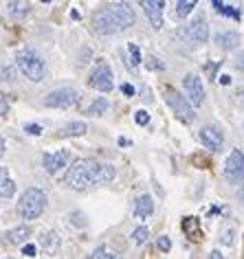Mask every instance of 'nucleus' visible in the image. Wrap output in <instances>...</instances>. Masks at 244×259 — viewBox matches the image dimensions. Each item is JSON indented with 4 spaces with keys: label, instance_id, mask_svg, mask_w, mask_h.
<instances>
[{
    "label": "nucleus",
    "instance_id": "nucleus-33",
    "mask_svg": "<svg viewBox=\"0 0 244 259\" xmlns=\"http://www.w3.org/2000/svg\"><path fill=\"white\" fill-rule=\"evenodd\" d=\"M14 73H11V68H7V66H3V79L7 81V79H14V77H11Z\"/></svg>",
    "mask_w": 244,
    "mask_h": 259
},
{
    "label": "nucleus",
    "instance_id": "nucleus-2",
    "mask_svg": "<svg viewBox=\"0 0 244 259\" xmlns=\"http://www.w3.org/2000/svg\"><path fill=\"white\" fill-rule=\"evenodd\" d=\"M134 20H137V16H134V9L130 5L112 3L93 14V31H97L99 35L121 33V31L130 29Z\"/></svg>",
    "mask_w": 244,
    "mask_h": 259
},
{
    "label": "nucleus",
    "instance_id": "nucleus-23",
    "mask_svg": "<svg viewBox=\"0 0 244 259\" xmlns=\"http://www.w3.org/2000/svg\"><path fill=\"white\" fill-rule=\"evenodd\" d=\"M196 5H198V0H176V14H178V18H187L191 11H194Z\"/></svg>",
    "mask_w": 244,
    "mask_h": 259
},
{
    "label": "nucleus",
    "instance_id": "nucleus-11",
    "mask_svg": "<svg viewBox=\"0 0 244 259\" xmlns=\"http://www.w3.org/2000/svg\"><path fill=\"white\" fill-rule=\"evenodd\" d=\"M68 158H70V154L66 150H57V152L44 154L42 156V167L49 174H57L60 169H64V167L68 165Z\"/></svg>",
    "mask_w": 244,
    "mask_h": 259
},
{
    "label": "nucleus",
    "instance_id": "nucleus-19",
    "mask_svg": "<svg viewBox=\"0 0 244 259\" xmlns=\"http://www.w3.org/2000/svg\"><path fill=\"white\" fill-rule=\"evenodd\" d=\"M5 239H7L9 244H24L29 239V231L27 226H16V229H11L5 233Z\"/></svg>",
    "mask_w": 244,
    "mask_h": 259
},
{
    "label": "nucleus",
    "instance_id": "nucleus-16",
    "mask_svg": "<svg viewBox=\"0 0 244 259\" xmlns=\"http://www.w3.org/2000/svg\"><path fill=\"white\" fill-rule=\"evenodd\" d=\"M154 213V200H152V196H141L139 200H137V204H134V215H137L139 220H145V218H150Z\"/></svg>",
    "mask_w": 244,
    "mask_h": 259
},
{
    "label": "nucleus",
    "instance_id": "nucleus-13",
    "mask_svg": "<svg viewBox=\"0 0 244 259\" xmlns=\"http://www.w3.org/2000/svg\"><path fill=\"white\" fill-rule=\"evenodd\" d=\"M187 35H189L191 42H207V37H209L207 18H205V16H198L196 20L187 27Z\"/></svg>",
    "mask_w": 244,
    "mask_h": 259
},
{
    "label": "nucleus",
    "instance_id": "nucleus-14",
    "mask_svg": "<svg viewBox=\"0 0 244 259\" xmlns=\"http://www.w3.org/2000/svg\"><path fill=\"white\" fill-rule=\"evenodd\" d=\"M88 125L84 121H73V123H66L62 130H57L55 137L57 139H73V137H82V134H86Z\"/></svg>",
    "mask_w": 244,
    "mask_h": 259
},
{
    "label": "nucleus",
    "instance_id": "nucleus-31",
    "mask_svg": "<svg viewBox=\"0 0 244 259\" xmlns=\"http://www.w3.org/2000/svg\"><path fill=\"white\" fill-rule=\"evenodd\" d=\"M22 255H24V257H35V255H37V248H35L33 244H27V246L22 248Z\"/></svg>",
    "mask_w": 244,
    "mask_h": 259
},
{
    "label": "nucleus",
    "instance_id": "nucleus-20",
    "mask_svg": "<svg viewBox=\"0 0 244 259\" xmlns=\"http://www.w3.org/2000/svg\"><path fill=\"white\" fill-rule=\"evenodd\" d=\"M214 9H216V14H220V16H227V18H233V20H240V9L229 7V5H224L222 0H214Z\"/></svg>",
    "mask_w": 244,
    "mask_h": 259
},
{
    "label": "nucleus",
    "instance_id": "nucleus-5",
    "mask_svg": "<svg viewBox=\"0 0 244 259\" xmlns=\"http://www.w3.org/2000/svg\"><path fill=\"white\" fill-rule=\"evenodd\" d=\"M165 103H168V106L172 108V112L176 114L178 121L191 123V121L196 119V112H194L196 106L189 101L187 95H181L176 88H172V86L165 88Z\"/></svg>",
    "mask_w": 244,
    "mask_h": 259
},
{
    "label": "nucleus",
    "instance_id": "nucleus-26",
    "mask_svg": "<svg viewBox=\"0 0 244 259\" xmlns=\"http://www.w3.org/2000/svg\"><path fill=\"white\" fill-rule=\"evenodd\" d=\"M91 257H95V259H97V257H101V259H114L117 255H114V252H110L108 248H104V246H99V248H95V250L91 252Z\"/></svg>",
    "mask_w": 244,
    "mask_h": 259
},
{
    "label": "nucleus",
    "instance_id": "nucleus-32",
    "mask_svg": "<svg viewBox=\"0 0 244 259\" xmlns=\"http://www.w3.org/2000/svg\"><path fill=\"white\" fill-rule=\"evenodd\" d=\"M121 93H124L126 97H132L134 95V88L130 86V83H124V86H121Z\"/></svg>",
    "mask_w": 244,
    "mask_h": 259
},
{
    "label": "nucleus",
    "instance_id": "nucleus-8",
    "mask_svg": "<svg viewBox=\"0 0 244 259\" xmlns=\"http://www.w3.org/2000/svg\"><path fill=\"white\" fill-rule=\"evenodd\" d=\"M224 178L231 185L244 183V154L240 150H233L229 154L227 163H224Z\"/></svg>",
    "mask_w": 244,
    "mask_h": 259
},
{
    "label": "nucleus",
    "instance_id": "nucleus-29",
    "mask_svg": "<svg viewBox=\"0 0 244 259\" xmlns=\"http://www.w3.org/2000/svg\"><path fill=\"white\" fill-rule=\"evenodd\" d=\"M134 121H137L139 125H147V123H150V112H145V110H139V112L134 114Z\"/></svg>",
    "mask_w": 244,
    "mask_h": 259
},
{
    "label": "nucleus",
    "instance_id": "nucleus-28",
    "mask_svg": "<svg viewBox=\"0 0 244 259\" xmlns=\"http://www.w3.org/2000/svg\"><path fill=\"white\" fill-rule=\"evenodd\" d=\"M128 53H130V57H132V68H137V64L141 62L139 47H134V44H130V47H128Z\"/></svg>",
    "mask_w": 244,
    "mask_h": 259
},
{
    "label": "nucleus",
    "instance_id": "nucleus-34",
    "mask_svg": "<svg viewBox=\"0 0 244 259\" xmlns=\"http://www.w3.org/2000/svg\"><path fill=\"white\" fill-rule=\"evenodd\" d=\"M0 116L7 119V99H5V95H3V112H0Z\"/></svg>",
    "mask_w": 244,
    "mask_h": 259
},
{
    "label": "nucleus",
    "instance_id": "nucleus-27",
    "mask_svg": "<svg viewBox=\"0 0 244 259\" xmlns=\"http://www.w3.org/2000/svg\"><path fill=\"white\" fill-rule=\"evenodd\" d=\"M156 246H158V250H160V252H170V248H172V239H170L168 235H163V237H158Z\"/></svg>",
    "mask_w": 244,
    "mask_h": 259
},
{
    "label": "nucleus",
    "instance_id": "nucleus-24",
    "mask_svg": "<svg viewBox=\"0 0 244 259\" xmlns=\"http://www.w3.org/2000/svg\"><path fill=\"white\" fill-rule=\"evenodd\" d=\"M147 235H150V231H147V226H137V229L132 231V242L134 244H145L147 242Z\"/></svg>",
    "mask_w": 244,
    "mask_h": 259
},
{
    "label": "nucleus",
    "instance_id": "nucleus-18",
    "mask_svg": "<svg viewBox=\"0 0 244 259\" xmlns=\"http://www.w3.org/2000/svg\"><path fill=\"white\" fill-rule=\"evenodd\" d=\"M7 11L11 18L20 20L29 14V0H7Z\"/></svg>",
    "mask_w": 244,
    "mask_h": 259
},
{
    "label": "nucleus",
    "instance_id": "nucleus-38",
    "mask_svg": "<svg viewBox=\"0 0 244 259\" xmlns=\"http://www.w3.org/2000/svg\"><path fill=\"white\" fill-rule=\"evenodd\" d=\"M42 3H51V0H42Z\"/></svg>",
    "mask_w": 244,
    "mask_h": 259
},
{
    "label": "nucleus",
    "instance_id": "nucleus-7",
    "mask_svg": "<svg viewBox=\"0 0 244 259\" xmlns=\"http://www.w3.org/2000/svg\"><path fill=\"white\" fill-rule=\"evenodd\" d=\"M88 83H91V88L99 90V93H110V90L114 88L110 66H108L106 62H99L97 66H95V70L91 73V79H88Z\"/></svg>",
    "mask_w": 244,
    "mask_h": 259
},
{
    "label": "nucleus",
    "instance_id": "nucleus-17",
    "mask_svg": "<svg viewBox=\"0 0 244 259\" xmlns=\"http://www.w3.org/2000/svg\"><path fill=\"white\" fill-rule=\"evenodd\" d=\"M183 231H185V235H189L191 242H200L202 239V231H200V226H198V218H194V215L183 220Z\"/></svg>",
    "mask_w": 244,
    "mask_h": 259
},
{
    "label": "nucleus",
    "instance_id": "nucleus-4",
    "mask_svg": "<svg viewBox=\"0 0 244 259\" xmlns=\"http://www.w3.org/2000/svg\"><path fill=\"white\" fill-rule=\"evenodd\" d=\"M16 64L20 68V73L31 81L44 79V60L35 53L33 49H22L16 53Z\"/></svg>",
    "mask_w": 244,
    "mask_h": 259
},
{
    "label": "nucleus",
    "instance_id": "nucleus-12",
    "mask_svg": "<svg viewBox=\"0 0 244 259\" xmlns=\"http://www.w3.org/2000/svg\"><path fill=\"white\" fill-rule=\"evenodd\" d=\"M200 141H202V145H205V147H209L211 152H218V150H222L224 137H222V132H220L218 127L207 125V127H202V130H200Z\"/></svg>",
    "mask_w": 244,
    "mask_h": 259
},
{
    "label": "nucleus",
    "instance_id": "nucleus-25",
    "mask_svg": "<svg viewBox=\"0 0 244 259\" xmlns=\"http://www.w3.org/2000/svg\"><path fill=\"white\" fill-rule=\"evenodd\" d=\"M145 68H147V70H163V68H165V64L160 62L158 57L150 55V57H147V60H145Z\"/></svg>",
    "mask_w": 244,
    "mask_h": 259
},
{
    "label": "nucleus",
    "instance_id": "nucleus-36",
    "mask_svg": "<svg viewBox=\"0 0 244 259\" xmlns=\"http://www.w3.org/2000/svg\"><path fill=\"white\" fill-rule=\"evenodd\" d=\"M220 83H224V86H229V83H231V77H229V75H222Z\"/></svg>",
    "mask_w": 244,
    "mask_h": 259
},
{
    "label": "nucleus",
    "instance_id": "nucleus-22",
    "mask_svg": "<svg viewBox=\"0 0 244 259\" xmlns=\"http://www.w3.org/2000/svg\"><path fill=\"white\" fill-rule=\"evenodd\" d=\"M108 110V101H106V97H99V99H95L93 103H91V108L86 110L84 114H88V116H101Z\"/></svg>",
    "mask_w": 244,
    "mask_h": 259
},
{
    "label": "nucleus",
    "instance_id": "nucleus-37",
    "mask_svg": "<svg viewBox=\"0 0 244 259\" xmlns=\"http://www.w3.org/2000/svg\"><path fill=\"white\" fill-rule=\"evenodd\" d=\"M240 200H242V204H244V185H242V189H240Z\"/></svg>",
    "mask_w": 244,
    "mask_h": 259
},
{
    "label": "nucleus",
    "instance_id": "nucleus-21",
    "mask_svg": "<svg viewBox=\"0 0 244 259\" xmlns=\"http://www.w3.org/2000/svg\"><path fill=\"white\" fill-rule=\"evenodd\" d=\"M16 193V183L7 176V171H3V185H0V196H3V200H9L14 198Z\"/></svg>",
    "mask_w": 244,
    "mask_h": 259
},
{
    "label": "nucleus",
    "instance_id": "nucleus-6",
    "mask_svg": "<svg viewBox=\"0 0 244 259\" xmlns=\"http://www.w3.org/2000/svg\"><path fill=\"white\" fill-rule=\"evenodd\" d=\"M82 95L73 88H60V90H53L44 97V106L47 108H70L75 103H79Z\"/></svg>",
    "mask_w": 244,
    "mask_h": 259
},
{
    "label": "nucleus",
    "instance_id": "nucleus-35",
    "mask_svg": "<svg viewBox=\"0 0 244 259\" xmlns=\"http://www.w3.org/2000/svg\"><path fill=\"white\" fill-rule=\"evenodd\" d=\"M209 257H211V259H218V257H222V252H220V250H211Z\"/></svg>",
    "mask_w": 244,
    "mask_h": 259
},
{
    "label": "nucleus",
    "instance_id": "nucleus-30",
    "mask_svg": "<svg viewBox=\"0 0 244 259\" xmlns=\"http://www.w3.org/2000/svg\"><path fill=\"white\" fill-rule=\"evenodd\" d=\"M24 132L33 134V137H37V134H42V127L35 125V123H29V125H24Z\"/></svg>",
    "mask_w": 244,
    "mask_h": 259
},
{
    "label": "nucleus",
    "instance_id": "nucleus-1",
    "mask_svg": "<svg viewBox=\"0 0 244 259\" xmlns=\"http://www.w3.org/2000/svg\"><path fill=\"white\" fill-rule=\"evenodd\" d=\"M114 178V167L108 163H99L93 158H77L73 165H68L62 183L73 191H86L95 185L110 183Z\"/></svg>",
    "mask_w": 244,
    "mask_h": 259
},
{
    "label": "nucleus",
    "instance_id": "nucleus-10",
    "mask_svg": "<svg viewBox=\"0 0 244 259\" xmlns=\"http://www.w3.org/2000/svg\"><path fill=\"white\" fill-rule=\"evenodd\" d=\"M139 5L154 29L163 27V0H139Z\"/></svg>",
    "mask_w": 244,
    "mask_h": 259
},
{
    "label": "nucleus",
    "instance_id": "nucleus-3",
    "mask_svg": "<svg viewBox=\"0 0 244 259\" xmlns=\"http://www.w3.org/2000/svg\"><path fill=\"white\" fill-rule=\"evenodd\" d=\"M47 209V193L37 187H29L18 200V215L22 220H37Z\"/></svg>",
    "mask_w": 244,
    "mask_h": 259
},
{
    "label": "nucleus",
    "instance_id": "nucleus-15",
    "mask_svg": "<svg viewBox=\"0 0 244 259\" xmlns=\"http://www.w3.org/2000/svg\"><path fill=\"white\" fill-rule=\"evenodd\" d=\"M214 40L222 51H233V49H237V44H240V35H237L235 31H222V33H216Z\"/></svg>",
    "mask_w": 244,
    "mask_h": 259
},
{
    "label": "nucleus",
    "instance_id": "nucleus-9",
    "mask_svg": "<svg viewBox=\"0 0 244 259\" xmlns=\"http://www.w3.org/2000/svg\"><path fill=\"white\" fill-rule=\"evenodd\" d=\"M183 88H185V95L189 97V101L194 103L196 108H200L202 101H205V88H202L200 77L194 75V73L185 75L183 77Z\"/></svg>",
    "mask_w": 244,
    "mask_h": 259
}]
</instances>
